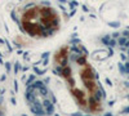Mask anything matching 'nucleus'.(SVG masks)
<instances>
[{
    "instance_id": "obj_1",
    "label": "nucleus",
    "mask_w": 129,
    "mask_h": 116,
    "mask_svg": "<svg viewBox=\"0 0 129 116\" xmlns=\"http://www.w3.org/2000/svg\"><path fill=\"white\" fill-rule=\"evenodd\" d=\"M53 67L84 112L97 113L103 107V90L88 61V53L80 43L61 47L53 58Z\"/></svg>"
},
{
    "instance_id": "obj_2",
    "label": "nucleus",
    "mask_w": 129,
    "mask_h": 116,
    "mask_svg": "<svg viewBox=\"0 0 129 116\" xmlns=\"http://www.w3.org/2000/svg\"><path fill=\"white\" fill-rule=\"evenodd\" d=\"M21 26L32 37H48L58 31L59 16L50 7L36 5L22 14Z\"/></svg>"
},
{
    "instance_id": "obj_3",
    "label": "nucleus",
    "mask_w": 129,
    "mask_h": 116,
    "mask_svg": "<svg viewBox=\"0 0 129 116\" xmlns=\"http://www.w3.org/2000/svg\"><path fill=\"white\" fill-rule=\"evenodd\" d=\"M26 101L30 110L36 115H50L54 112L56 98L43 81H34L26 88Z\"/></svg>"
},
{
    "instance_id": "obj_4",
    "label": "nucleus",
    "mask_w": 129,
    "mask_h": 116,
    "mask_svg": "<svg viewBox=\"0 0 129 116\" xmlns=\"http://www.w3.org/2000/svg\"><path fill=\"white\" fill-rule=\"evenodd\" d=\"M115 43H116L117 47H119V49L123 52V54L125 56L126 62L129 65V34L128 32L121 34L119 37H117V40L115 41Z\"/></svg>"
}]
</instances>
